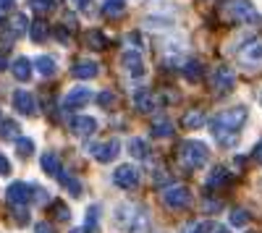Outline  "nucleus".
<instances>
[{
	"mask_svg": "<svg viewBox=\"0 0 262 233\" xmlns=\"http://www.w3.org/2000/svg\"><path fill=\"white\" fill-rule=\"evenodd\" d=\"M247 108L244 105H236V108H226L221 110L212 121H210V131L215 134V139L221 142L223 147H233L236 139H238V131L247 121Z\"/></svg>",
	"mask_w": 262,
	"mask_h": 233,
	"instance_id": "1",
	"label": "nucleus"
},
{
	"mask_svg": "<svg viewBox=\"0 0 262 233\" xmlns=\"http://www.w3.org/2000/svg\"><path fill=\"white\" fill-rule=\"evenodd\" d=\"M181 162L186 165V168H191V171H196V168H202V165H207L210 162V150H207V144H202V142H194V139H189V142H184L181 144Z\"/></svg>",
	"mask_w": 262,
	"mask_h": 233,
	"instance_id": "2",
	"label": "nucleus"
},
{
	"mask_svg": "<svg viewBox=\"0 0 262 233\" xmlns=\"http://www.w3.org/2000/svg\"><path fill=\"white\" fill-rule=\"evenodd\" d=\"M163 202L173 209H181V207H189L191 204V192L186 186H179V183H170L163 189Z\"/></svg>",
	"mask_w": 262,
	"mask_h": 233,
	"instance_id": "3",
	"label": "nucleus"
},
{
	"mask_svg": "<svg viewBox=\"0 0 262 233\" xmlns=\"http://www.w3.org/2000/svg\"><path fill=\"white\" fill-rule=\"evenodd\" d=\"M34 197V186L24 183V181H16L8 186V192H6V199L13 204V207H27Z\"/></svg>",
	"mask_w": 262,
	"mask_h": 233,
	"instance_id": "4",
	"label": "nucleus"
},
{
	"mask_svg": "<svg viewBox=\"0 0 262 233\" xmlns=\"http://www.w3.org/2000/svg\"><path fill=\"white\" fill-rule=\"evenodd\" d=\"M90 152H92V157H95L97 162H113V160L118 157V152H121V144H118V139L97 142V144L90 147Z\"/></svg>",
	"mask_w": 262,
	"mask_h": 233,
	"instance_id": "5",
	"label": "nucleus"
},
{
	"mask_svg": "<svg viewBox=\"0 0 262 233\" xmlns=\"http://www.w3.org/2000/svg\"><path fill=\"white\" fill-rule=\"evenodd\" d=\"M233 84H236V74H233V68H228V66L215 68V74H212V87H215L217 95H228V92L233 89Z\"/></svg>",
	"mask_w": 262,
	"mask_h": 233,
	"instance_id": "6",
	"label": "nucleus"
},
{
	"mask_svg": "<svg viewBox=\"0 0 262 233\" xmlns=\"http://www.w3.org/2000/svg\"><path fill=\"white\" fill-rule=\"evenodd\" d=\"M139 171L134 165H118L116 168V173H113V183L116 186H121V189H134V186H139Z\"/></svg>",
	"mask_w": 262,
	"mask_h": 233,
	"instance_id": "7",
	"label": "nucleus"
},
{
	"mask_svg": "<svg viewBox=\"0 0 262 233\" xmlns=\"http://www.w3.org/2000/svg\"><path fill=\"white\" fill-rule=\"evenodd\" d=\"M233 18L244 24H259V11L254 8L252 0H236L233 3Z\"/></svg>",
	"mask_w": 262,
	"mask_h": 233,
	"instance_id": "8",
	"label": "nucleus"
},
{
	"mask_svg": "<svg viewBox=\"0 0 262 233\" xmlns=\"http://www.w3.org/2000/svg\"><path fill=\"white\" fill-rule=\"evenodd\" d=\"M238 58H242V63H244V66H249V68L262 66V39L247 42V45L242 48V53H238Z\"/></svg>",
	"mask_w": 262,
	"mask_h": 233,
	"instance_id": "9",
	"label": "nucleus"
},
{
	"mask_svg": "<svg viewBox=\"0 0 262 233\" xmlns=\"http://www.w3.org/2000/svg\"><path fill=\"white\" fill-rule=\"evenodd\" d=\"M90 100H92V92L86 89V87H74L69 95H66L63 108H66V110H76V108H84Z\"/></svg>",
	"mask_w": 262,
	"mask_h": 233,
	"instance_id": "10",
	"label": "nucleus"
},
{
	"mask_svg": "<svg viewBox=\"0 0 262 233\" xmlns=\"http://www.w3.org/2000/svg\"><path fill=\"white\" fill-rule=\"evenodd\" d=\"M13 108H16L21 115H34V113H37V102H34V97H32L29 92L18 89V92H13Z\"/></svg>",
	"mask_w": 262,
	"mask_h": 233,
	"instance_id": "11",
	"label": "nucleus"
},
{
	"mask_svg": "<svg viewBox=\"0 0 262 233\" xmlns=\"http://www.w3.org/2000/svg\"><path fill=\"white\" fill-rule=\"evenodd\" d=\"M95 129H97V121L90 115H76L71 121V131L76 136H90V134H95Z\"/></svg>",
	"mask_w": 262,
	"mask_h": 233,
	"instance_id": "12",
	"label": "nucleus"
},
{
	"mask_svg": "<svg viewBox=\"0 0 262 233\" xmlns=\"http://www.w3.org/2000/svg\"><path fill=\"white\" fill-rule=\"evenodd\" d=\"M123 66H126V71L131 76H142L144 74V60H142L139 53H126L123 55Z\"/></svg>",
	"mask_w": 262,
	"mask_h": 233,
	"instance_id": "13",
	"label": "nucleus"
},
{
	"mask_svg": "<svg viewBox=\"0 0 262 233\" xmlns=\"http://www.w3.org/2000/svg\"><path fill=\"white\" fill-rule=\"evenodd\" d=\"M134 105L142 113H152V110H155V97H152L149 89H137L134 92Z\"/></svg>",
	"mask_w": 262,
	"mask_h": 233,
	"instance_id": "14",
	"label": "nucleus"
},
{
	"mask_svg": "<svg viewBox=\"0 0 262 233\" xmlns=\"http://www.w3.org/2000/svg\"><path fill=\"white\" fill-rule=\"evenodd\" d=\"M97 63L95 60H79L76 66H74V76L76 79H95L97 76Z\"/></svg>",
	"mask_w": 262,
	"mask_h": 233,
	"instance_id": "15",
	"label": "nucleus"
},
{
	"mask_svg": "<svg viewBox=\"0 0 262 233\" xmlns=\"http://www.w3.org/2000/svg\"><path fill=\"white\" fill-rule=\"evenodd\" d=\"M11 71H13V76H16L18 81H27V79L32 76V60H29V58H16L13 66H11Z\"/></svg>",
	"mask_w": 262,
	"mask_h": 233,
	"instance_id": "16",
	"label": "nucleus"
},
{
	"mask_svg": "<svg viewBox=\"0 0 262 233\" xmlns=\"http://www.w3.org/2000/svg\"><path fill=\"white\" fill-rule=\"evenodd\" d=\"M39 162H42V171L50 173V176H60V173H63V171H60V160H58V155H53V152H45Z\"/></svg>",
	"mask_w": 262,
	"mask_h": 233,
	"instance_id": "17",
	"label": "nucleus"
},
{
	"mask_svg": "<svg viewBox=\"0 0 262 233\" xmlns=\"http://www.w3.org/2000/svg\"><path fill=\"white\" fill-rule=\"evenodd\" d=\"M226 183H231V173L223 171V168H215V171L210 173V178H207V186L217 189V186H226Z\"/></svg>",
	"mask_w": 262,
	"mask_h": 233,
	"instance_id": "18",
	"label": "nucleus"
},
{
	"mask_svg": "<svg viewBox=\"0 0 262 233\" xmlns=\"http://www.w3.org/2000/svg\"><path fill=\"white\" fill-rule=\"evenodd\" d=\"M34 68H37L42 76H53V74H55V60H53L50 55H39V58L34 60Z\"/></svg>",
	"mask_w": 262,
	"mask_h": 233,
	"instance_id": "19",
	"label": "nucleus"
},
{
	"mask_svg": "<svg viewBox=\"0 0 262 233\" xmlns=\"http://www.w3.org/2000/svg\"><path fill=\"white\" fill-rule=\"evenodd\" d=\"M128 152L134 155L137 160H144V157L149 155V150H147V142H144V139H139V136H134V139L128 142Z\"/></svg>",
	"mask_w": 262,
	"mask_h": 233,
	"instance_id": "20",
	"label": "nucleus"
},
{
	"mask_svg": "<svg viewBox=\"0 0 262 233\" xmlns=\"http://www.w3.org/2000/svg\"><path fill=\"white\" fill-rule=\"evenodd\" d=\"M152 134H155V136H160V139H170L173 136V123L170 121H155V123H152Z\"/></svg>",
	"mask_w": 262,
	"mask_h": 233,
	"instance_id": "21",
	"label": "nucleus"
},
{
	"mask_svg": "<svg viewBox=\"0 0 262 233\" xmlns=\"http://www.w3.org/2000/svg\"><path fill=\"white\" fill-rule=\"evenodd\" d=\"M102 11L107 16H121L126 11V0H102Z\"/></svg>",
	"mask_w": 262,
	"mask_h": 233,
	"instance_id": "22",
	"label": "nucleus"
},
{
	"mask_svg": "<svg viewBox=\"0 0 262 233\" xmlns=\"http://www.w3.org/2000/svg\"><path fill=\"white\" fill-rule=\"evenodd\" d=\"M181 71H184V76L189 79V81H200L202 79V66L196 60H189L186 66H181Z\"/></svg>",
	"mask_w": 262,
	"mask_h": 233,
	"instance_id": "23",
	"label": "nucleus"
},
{
	"mask_svg": "<svg viewBox=\"0 0 262 233\" xmlns=\"http://www.w3.org/2000/svg\"><path fill=\"white\" fill-rule=\"evenodd\" d=\"M181 123L186 126V129H200V126L205 123V115H202L200 110H191V113H186V115L181 118Z\"/></svg>",
	"mask_w": 262,
	"mask_h": 233,
	"instance_id": "24",
	"label": "nucleus"
},
{
	"mask_svg": "<svg viewBox=\"0 0 262 233\" xmlns=\"http://www.w3.org/2000/svg\"><path fill=\"white\" fill-rule=\"evenodd\" d=\"M58 178H60V183H63L66 189H69V194H74V197H79V194H81V183H79L74 176H69V173H60Z\"/></svg>",
	"mask_w": 262,
	"mask_h": 233,
	"instance_id": "25",
	"label": "nucleus"
},
{
	"mask_svg": "<svg viewBox=\"0 0 262 233\" xmlns=\"http://www.w3.org/2000/svg\"><path fill=\"white\" fill-rule=\"evenodd\" d=\"M0 136L3 139H18V123L16 121H3L0 123Z\"/></svg>",
	"mask_w": 262,
	"mask_h": 233,
	"instance_id": "26",
	"label": "nucleus"
},
{
	"mask_svg": "<svg viewBox=\"0 0 262 233\" xmlns=\"http://www.w3.org/2000/svg\"><path fill=\"white\" fill-rule=\"evenodd\" d=\"M27 27H29V18H27L24 13H18V16L13 18V24H11V37L24 34V32H27Z\"/></svg>",
	"mask_w": 262,
	"mask_h": 233,
	"instance_id": "27",
	"label": "nucleus"
},
{
	"mask_svg": "<svg viewBox=\"0 0 262 233\" xmlns=\"http://www.w3.org/2000/svg\"><path fill=\"white\" fill-rule=\"evenodd\" d=\"M29 34H32L34 42H45V39H48V24H45V21H34Z\"/></svg>",
	"mask_w": 262,
	"mask_h": 233,
	"instance_id": "28",
	"label": "nucleus"
},
{
	"mask_svg": "<svg viewBox=\"0 0 262 233\" xmlns=\"http://www.w3.org/2000/svg\"><path fill=\"white\" fill-rule=\"evenodd\" d=\"M210 230H215V225L207 223V220H196V223H191V225L184 228V233H210Z\"/></svg>",
	"mask_w": 262,
	"mask_h": 233,
	"instance_id": "29",
	"label": "nucleus"
},
{
	"mask_svg": "<svg viewBox=\"0 0 262 233\" xmlns=\"http://www.w3.org/2000/svg\"><path fill=\"white\" fill-rule=\"evenodd\" d=\"M84 39H86V45H90V48H95V50H100V48H105V37L100 34V32H86L84 34Z\"/></svg>",
	"mask_w": 262,
	"mask_h": 233,
	"instance_id": "30",
	"label": "nucleus"
},
{
	"mask_svg": "<svg viewBox=\"0 0 262 233\" xmlns=\"http://www.w3.org/2000/svg\"><path fill=\"white\" fill-rule=\"evenodd\" d=\"M16 150H18V155H21V157H29V155L34 152V142H32V139H21V136H18V139H16Z\"/></svg>",
	"mask_w": 262,
	"mask_h": 233,
	"instance_id": "31",
	"label": "nucleus"
},
{
	"mask_svg": "<svg viewBox=\"0 0 262 233\" xmlns=\"http://www.w3.org/2000/svg\"><path fill=\"white\" fill-rule=\"evenodd\" d=\"M247 223H249V213H247V209H233V213H231V225L244 228Z\"/></svg>",
	"mask_w": 262,
	"mask_h": 233,
	"instance_id": "32",
	"label": "nucleus"
},
{
	"mask_svg": "<svg viewBox=\"0 0 262 233\" xmlns=\"http://www.w3.org/2000/svg\"><path fill=\"white\" fill-rule=\"evenodd\" d=\"M55 3H58V0H29V6H32L34 11H39V13L53 11V8H55Z\"/></svg>",
	"mask_w": 262,
	"mask_h": 233,
	"instance_id": "33",
	"label": "nucleus"
},
{
	"mask_svg": "<svg viewBox=\"0 0 262 233\" xmlns=\"http://www.w3.org/2000/svg\"><path fill=\"white\" fill-rule=\"evenodd\" d=\"M53 213H55V218H58V220H69V218H71L69 207H66L63 202H53Z\"/></svg>",
	"mask_w": 262,
	"mask_h": 233,
	"instance_id": "34",
	"label": "nucleus"
},
{
	"mask_svg": "<svg viewBox=\"0 0 262 233\" xmlns=\"http://www.w3.org/2000/svg\"><path fill=\"white\" fill-rule=\"evenodd\" d=\"M95 100H97V105H102V108H113L116 105V95H111V92H100Z\"/></svg>",
	"mask_w": 262,
	"mask_h": 233,
	"instance_id": "35",
	"label": "nucleus"
},
{
	"mask_svg": "<svg viewBox=\"0 0 262 233\" xmlns=\"http://www.w3.org/2000/svg\"><path fill=\"white\" fill-rule=\"evenodd\" d=\"M97 220H100V209L97 207H90V209H86V228H92Z\"/></svg>",
	"mask_w": 262,
	"mask_h": 233,
	"instance_id": "36",
	"label": "nucleus"
},
{
	"mask_svg": "<svg viewBox=\"0 0 262 233\" xmlns=\"http://www.w3.org/2000/svg\"><path fill=\"white\" fill-rule=\"evenodd\" d=\"M8 173H11V162H8V157L0 155V176H8Z\"/></svg>",
	"mask_w": 262,
	"mask_h": 233,
	"instance_id": "37",
	"label": "nucleus"
},
{
	"mask_svg": "<svg viewBox=\"0 0 262 233\" xmlns=\"http://www.w3.org/2000/svg\"><path fill=\"white\" fill-rule=\"evenodd\" d=\"M34 233H55V230H53L50 223H37V225H34Z\"/></svg>",
	"mask_w": 262,
	"mask_h": 233,
	"instance_id": "38",
	"label": "nucleus"
},
{
	"mask_svg": "<svg viewBox=\"0 0 262 233\" xmlns=\"http://www.w3.org/2000/svg\"><path fill=\"white\" fill-rule=\"evenodd\" d=\"M55 37H58L60 42H69V32H66V29H58V32H55Z\"/></svg>",
	"mask_w": 262,
	"mask_h": 233,
	"instance_id": "39",
	"label": "nucleus"
},
{
	"mask_svg": "<svg viewBox=\"0 0 262 233\" xmlns=\"http://www.w3.org/2000/svg\"><path fill=\"white\" fill-rule=\"evenodd\" d=\"M3 68H8V58H6V53H0V71Z\"/></svg>",
	"mask_w": 262,
	"mask_h": 233,
	"instance_id": "40",
	"label": "nucleus"
},
{
	"mask_svg": "<svg viewBox=\"0 0 262 233\" xmlns=\"http://www.w3.org/2000/svg\"><path fill=\"white\" fill-rule=\"evenodd\" d=\"M13 6V0H0V11H6V8H11Z\"/></svg>",
	"mask_w": 262,
	"mask_h": 233,
	"instance_id": "41",
	"label": "nucleus"
},
{
	"mask_svg": "<svg viewBox=\"0 0 262 233\" xmlns=\"http://www.w3.org/2000/svg\"><path fill=\"white\" fill-rule=\"evenodd\" d=\"M254 157H257V160H259V162H262V142H259V144H257V150H254Z\"/></svg>",
	"mask_w": 262,
	"mask_h": 233,
	"instance_id": "42",
	"label": "nucleus"
},
{
	"mask_svg": "<svg viewBox=\"0 0 262 233\" xmlns=\"http://www.w3.org/2000/svg\"><path fill=\"white\" fill-rule=\"evenodd\" d=\"M74 6H79V8H86V6H90V0H74Z\"/></svg>",
	"mask_w": 262,
	"mask_h": 233,
	"instance_id": "43",
	"label": "nucleus"
},
{
	"mask_svg": "<svg viewBox=\"0 0 262 233\" xmlns=\"http://www.w3.org/2000/svg\"><path fill=\"white\" fill-rule=\"evenodd\" d=\"M71 233H90V228H86V225H84V228H74Z\"/></svg>",
	"mask_w": 262,
	"mask_h": 233,
	"instance_id": "44",
	"label": "nucleus"
},
{
	"mask_svg": "<svg viewBox=\"0 0 262 233\" xmlns=\"http://www.w3.org/2000/svg\"><path fill=\"white\" fill-rule=\"evenodd\" d=\"M215 233H228L226 228H215Z\"/></svg>",
	"mask_w": 262,
	"mask_h": 233,
	"instance_id": "45",
	"label": "nucleus"
},
{
	"mask_svg": "<svg viewBox=\"0 0 262 233\" xmlns=\"http://www.w3.org/2000/svg\"><path fill=\"white\" fill-rule=\"evenodd\" d=\"M0 13H3V11H0Z\"/></svg>",
	"mask_w": 262,
	"mask_h": 233,
	"instance_id": "46",
	"label": "nucleus"
}]
</instances>
